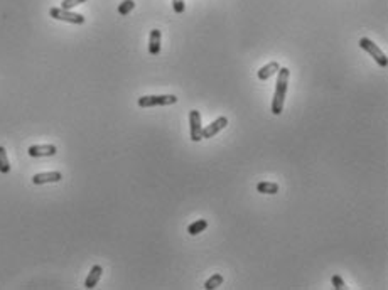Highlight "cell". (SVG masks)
<instances>
[{
	"label": "cell",
	"instance_id": "cell-1",
	"mask_svg": "<svg viewBox=\"0 0 388 290\" xmlns=\"http://www.w3.org/2000/svg\"><path fill=\"white\" fill-rule=\"evenodd\" d=\"M277 85H275V93L274 100H272V113L280 115L284 110V101H286V95L289 88V78H291V71L287 67H280L277 71Z\"/></svg>",
	"mask_w": 388,
	"mask_h": 290
},
{
	"label": "cell",
	"instance_id": "cell-2",
	"mask_svg": "<svg viewBox=\"0 0 388 290\" xmlns=\"http://www.w3.org/2000/svg\"><path fill=\"white\" fill-rule=\"evenodd\" d=\"M177 101V97L174 95H147V97L138 98V106L142 108H152V106H167L174 105Z\"/></svg>",
	"mask_w": 388,
	"mask_h": 290
},
{
	"label": "cell",
	"instance_id": "cell-3",
	"mask_svg": "<svg viewBox=\"0 0 388 290\" xmlns=\"http://www.w3.org/2000/svg\"><path fill=\"white\" fill-rule=\"evenodd\" d=\"M359 47H361L363 51H366L368 54H370L371 58L375 59V61L378 63V66H382V67H387L388 66V58H387V54L383 53L380 47L375 44L371 39H368V37H361L359 39Z\"/></svg>",
	"mask_w": 388,
	"mask_h": 290
},
{
	"label": "cell",
	"instance_id": "cell-4",
	"mask_svg": "<svg viewBox=\"0 0 388 290\" xmlns=\"http://www.w3.org/2000/svg\"><path fill=\"white\" fill-rule=\"evenodd\" d=\"M49 15H51L53 19H56V21H65V22H69V24H78V26L85 24V17H83L81 14H74V12L66 10V9H61V7H53V9L49 10Z\"/></svg>",
	"mask_w": 388,
	"mask_h": 290
},
{
	"label": "cell",
	"instance_id": "cell-5",
	"mask_svg": "<svg viewBox=\"0 0 388 290\" xmlns=\"http://www.w3.org/2000/svg\"><path fill=\"white\" fill-rule=\"evenodd\" d=\"M189 130H191L193 142L203 140V123H201V115L197 110H191L189 112Z\"/></svg>",
	"mask_w": 388,
	"mask_h": 290
},
{
	"label": "cell",
	"instance_id": "cell-6",
	"mask_svg": "<svg viewBox=\"0 0 388 290\" xmlns=\"http://www.w3.org/2000/svg\"><path fill=\"white\" fill-rule=\"evenodd\" d=\"M58 149L56 145H31L29 150H27V154H29L31 157H53L56 156Z\"/></svg>",
	"mask_w": 388,
	"mask_h": 290
},
{
	"label": "cell",
	"instance_id": "cell-7",
	"mask_svg": "<svg viewBox=\"0 0 388 290\" xmlns=\"http://www.w3.org/2000/svg\"><path fill=\"white\" fill-rule=\"evenodd\" d=\"M226 125H228V118H226V117H220V118H216L215 122H211L208 127H206V129H203V138H211V137H215V135H216L218 132H221V130H223Z\"/></svg>",
	"mask_w": 388,
	"mask_h": 290
},
{
	"label": "cell",
	"instance_id": "cell-8",
	"mask_svg": "<svg viewBox=\"0 0 388 290\" xmlns=\"http://www.w3.org/2000/svg\"><path fill=\"white\" fill-rule=\"evenodd\" d=\"M63 179V174L58 172V170H53V172H41L35 174L32 177V184L41 186V184H47V182H59Z\"/></svg>",
	"mask_w": 388,
	"mask_h": 290
},
{
	"label": "cell",
	"instance_id": "cell-9",
	"mask_svg": "<svg viewBox=\"0 0 388 290\" xmlns=\"http://www.w3.org/2000/svg\"><path fill=\"white\" fill-rule=\"evenodd\" d=\"M149 53L152 56H157L161 53V31L152 29L149 35Z\"/></svg>",
	"mask_w": 388,
	"mask_h": 290
},
{
	"label": "cell",
	"instance_id": "cell-10",
	"mask_svg": "<svg viewBox=\"0 0 388 290\" xmlns=\"http://www.w3.org/2000/svg\"><path fill=\"white\" fill-rule=\"evenodd\" d=\"M279 69H280L279 63L272 61V63H268V64H265V66L260 67L259 73H257V76H259V79H262V81H267V79L274 76V74H275Z\"/></svg>",
	"mask_w": 388,
	"mask_h": 290
},
{
	"label": "cell",
	"instance_id": "cell-11",
	"mask_svg": "<svg viewBox=\"0 0 388 290\" xmlns=\"http://www.w3.org/2000/svg\"><path fill=\"white\" fill-rule=\"evenodd\" d=\"M101 273H103V268L100 267V265H95V267L90 270L88 277H86L85 287H86V289H95V287H97L98 280L101 279Z\"/></svg>",
	"mask_w": 388,
	"mask_h": 290
},
{
	"label": "cell",
	"instance_id": "cell-12",
	"mask_svg": "<svg viewBox=\"0 0 388 290\" xmlns=\"http://www.w3.org/2000/svg\"><path fill=\"white\" fill-rule=\"evenodd\" d=\"M257 191L260 194H277L279 193V184L277 182H268V181H262L257 184Z\"/></svg>",
	"mask_w": 388,
	"mask_h": 290
},
{
	"label": "cell",
	"instance_id": "cell-13",
	"mask_svg": "<svg viewBox=\"0 0 388 290\" xmlns=\"http://www.w3.org/2000/svg\"><path fill=\"white\" fill-rule=\"evenodd\" d=\"M206 228H208V221H206V220H197V221H194V223H191L188 226V233L193 234V236H196V234L203 233Z\"/></svg>",
	"mask_w": 388,
	"mask_h": 290
},
{
	"label": "cell",
	"instance_id": "cell-14",
	"mask_svg": "<svg viewBox=\"0 0 388 290\" xmlns=\"http://www.w3.org/2000/svg\"><path fill=\"white\" fill-rule=\"evenodd\" d=\"M223 282H225V277L221 275V273H215V275H213L211 279H208V280H206V284H204V289H208V290L218 289L221 284H223Z\"/></svg>",
	"mask_w": 388,
	"mask_h": 290
},
{
	"label": "cell",
	"instance_id": "cell-15",
	"mask_svg": "<svg viewBox=\"0 0 388 290\" xmlns=\"http://www.w3.org/2000/svg\"><path fill=\"white\" fill-rule=\"evenodd\" d=\"M0 172L2 174H9L10 172V164L9 159H7V152L3 147H0Z\"/></svg>",
	"mask_w": 388,
	"mask_h": 290
},
{
	"label": "cell",
	"instance_id": "cell-16",
	"mask_svg": "<svg viewBox=\"0 0 388 290\" xmlns=\"http://www.w3.org/2000/svg\"><path fill=\"white\" fill-rule=\"evenodd\" d=\"M133 7H135V2H133V0H124V2L118 5V14L120 15L130 14V12L133 10Z\"/></svg>",
	"mask_w": 388,
	"mask_h": 290
},
{
	"label": "cell",
	"instance_id": "cell-17",
	"mask_svg": "<svg viewBox=\"0 0 388 290\" xmlns=\"http://www.w3.org/2000/svg\"><path fill=\"white\" fill-rule=\"evenodd\" d=\"M85 2H86V0H63L61 9L71 10V9H74L76 5H81V3H85Z\"/></svg>",
	"mask_w": 388,
	"mask_h": 290
},
{
	"label": "cell",
	"instance_id": "cell-18",
	"mask_svg": "<svg viewBox=\"0 0 388 290\" xmlns=\"http://www.w3.org/2000/svg\"><path fill=\"white\" fill-rule=\"evenodd\" d=\"M332 287L336 290H343L346 289V284H344V280L339 275H332Z\"/></svg>",
	"mask_w": 388,
	"mask_h": 290
},
{
	"label": "cell",
	"instance_id": "cell-19",
	"mask_svg": "<svg viewBox=\"0 0 388 290\" xmlns=\"http://www.w3.org/2000/svg\"><path fill=\"white\" fill-rule=\"evenodd\" d=\"M172 7L176 14H183L186 9V3H184V0H172Z\"/></svg>",
	"mask_w": 388,
	"mask_h": 290
}]
</instances>
